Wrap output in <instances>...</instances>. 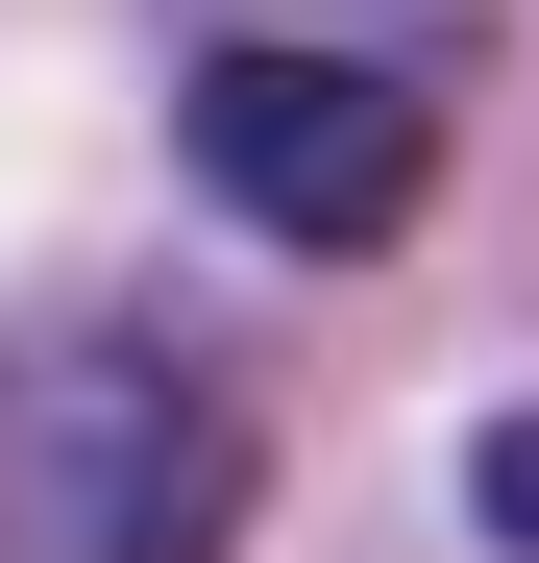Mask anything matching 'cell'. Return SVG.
Here are the masks:
<instances>
[{
    "instance_id": "cell-1",
    "label": "cell",
    "mask_w": 539,
    "mask_h": 563,
    "mask_svg": "<svg viewBox=\"0 0 539 563\" xmlns=\"http://www.w3.org/2000/svg\"><path fill=\"white\" fill-rule=\"evenodd\" d=\"M245 490H270V441L172 319H25L0 343V563H221Z\"/></svg>"
},
{
    "instance_id": "cell-2",
    "label": "cell",
    "mask_w": 539,
    "mask_h": 563,
    "mask_svg": "<svg viewBox=\"0 0 539 563\" xmlns=\"http://www.w3.org/2000/svg\"><path fill=\"white\" fill-rule=\"evenodd\" d=\"M172 172H197L245 245L369 269V245H417V197H441V74H417V49H319V25H221L197 74H172Z\"/></svg>"
},
{
    "instance_id": "cell-3",
    "label": "cell",
    "mask_w": 539,
    "mask_h": 563,
    "mask_svg": "<svg viewBox=\"0 0 539 563\" xmlns=\"http://www.w3.org/2000/svg\"><path fill=\"white\" fill-rule=\"evenodd\" d=\"M466 515H491V539L539 563V417H491V441H466Z\"/></svg>"
}]
</instances>
